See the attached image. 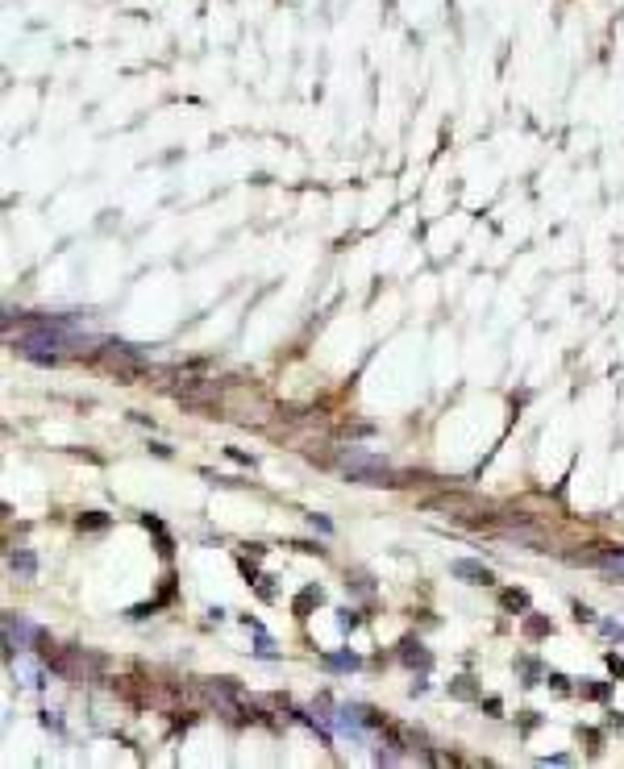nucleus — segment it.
Masks as SVG:
<instances>
[{
  "instance_id": "obj_1",
  "label": "nucleus",
  "mask_w": 624,
  "mask_h": 769,
  "mask_svg": "<svg viewBox=\"0 0 624 769\" xmlns=\"http://www.w3.org/2000/svg\"><path fill=\"white\" fill-rule=\"evenodd\" d=\"M341 470L358 482H396L391 479V466L371 454H341Z\"/></svg>"
},
{
  "instance_id": "obj_2",
  "label": "nucleus",
  "mask_w": 624,
  "mask_h": 769,
  "mask_svg": "<svg viewBox=\"0 0 624 769\" xmlns=\"http://www.w3.org/2000/svg\"><path fill=\"white\" fill-rule=\"evenodd\" d=\"M4 641H9V649H17V653H25L34 641H38V628L29 624L25 616H17V611H9L4 616Z\"/></svg>"
},
{
  "instance_id": "obj_3",
  "label": "nucleus",
  "mask_w": 624,
  "mask_h": 769,
  "mask_svg": "<svg viewBox=\"0 0 624 769\" xmlns=\"http://www.w3.org/2000/svg\"><path fill=\"white\" fill-rule=\"evenodd\" d=\"M450 574L462 578V582H475V586H487V582H491V570H487L483 561H470V557H458V561H450Z\"/></svg>"
},
{
  "instance_id": "obj_4",
  "label": "nucleus",
  "mask_w": 624,
  "mask_h": 769,
  "mask_svg": "<svg viewBox=\"0 0 624 769\" xmlns=\"http://www.w3.org/2000/svg\"><path fill=\"white\" fill-rule=\"evenodd\" d=\"M9 566H13V574H21V578H34L38 574V557L29 549H17L13 557H9Z\"/></svg>"
},
{
  "instance_id": "obj_5",
  "label": "nucleus",
  "mask_w": 624,
  "mask_h": 769,
  "mask_svg": "<svg viewBox=\"0 0 624 769\" xmlns=\"http://www.w3.org/2000/svg\"><path fill=\"white\" fill-rule=\"evenodd\" d=\"M325 666L329 670H358V657L354 653H333V657H325Z\"/></svg>"
},
{
  "instance_id": "obj_6",
  "label": "nucleus",
  "mask_w": 624,
  "mask_h": 769,
  "mask_svg": "<svg viewBox=\"0 0 624 769\" xmlns=\"http://www.w3.org/2000/svg\"><path fill=\"white\" fill-rule=\"evenodd\" d=\"M17 673H21L25 686H38V682H42V670H38L34 661H17Z\"/></svg>"
},
{
  "instance_id": "obj_7",
  "label": "nucleus",
  "mask_w": 624,
  "mask_h": 769,
  "mask_svg": "<svg viewBox=\"0 0 624 769\" xmlns=\"http://www.w3.org/2000/svg\"><path fill=\"white\" fill-rule=\"evenodd\" d=\"M603 566H608L612 574H620V578H624V553H616V557H603Z\"/></svg>"
},
{
  "instance_id": "obj_8",
  "label": "nucleus",
  "mask_w": 624,
  "mask_h": 769,
  "mask_svg": "<svg viewBox=\"0 0 624 769\" xmlns=\"http://www.w3.org/2000/svg\"><path fill=\"white\" fill-rule=\"evenodd\" d=\"M603 636H616V641H624V624H616V620H603Z\"/></svg>"
},
{
  "instance_id": "obj_9",
  "label": "nucleus",
  "mask_w": 624,
  "mask_h": 769,
  "mask_svg": "<svg viewBox=\"0 0 624 769\" xmlns=\"http://www.w3.org/2000/svg\"><path fill=\"white\" fill-rule=\"evenodd\" d=\"M404 661H412V666H416V661H421V666H429V653H421V649H404Z\"/></svg>"
},
{
  "instance_id": "obj_10",
  "label": "nucleus",
  "mask_w": 624,
  "mask_h": 769,
  "mask_svg": "<svg viewBox=\"0 0 624 769\" xmlns=\"http://www.w3.org/2000/svg\"><path fill=\"white\" fill-rule=\"evenodd\" d=\"M504 603H508V607H528V599L520 595V591H508V595H504Z\"/></svg>"
}]
</instances>
